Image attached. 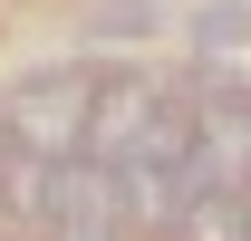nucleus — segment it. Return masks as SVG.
Masks as SVG:
<instances>
[{"mask_svg":"<svg viewBox=\"0 0 251 241\" xmlns=\"http://www.w3.org/2000/svg\"><path fill=\"white\" fill-rule=\"evenodd\" d=\"M174 241H251V212H242V193H193V212L174 222Z\"/></svg>","mask_w":251,"mask_h":241,"instance_id":"obj_6","label":"nucleus"},{"mask_svg":"<svg viewBox=\"0 0 251 241\" xmlns=\"http://www.w3.org/2000/svg\"><path fill=\"white\" fill-rule=\"evenodd\" d=\"M49 241H126L135 222H126V193H116V174L106 164H58V183H49V222H39Z\"/></svg>","mask_w":251,"mask_h":241,"instance_id":"obj_3","label":"nucleus"},{"mask_svg":"<svg viewBox=\"0 0 251 241\" xmlns=\"http://www.w3.org/2000/svg\"><path fill=\"white\" fill-rule=\"evenodd\" d=\"M87 106H97L87 77H39V87H20L0 106V125L29 154H49V164H77V154H87Z\"/></svg>","mask_w":251,"mask_h":241,"instance_id":"obj_2","label":"nucleus"},{"mask_svg":"<svg viewBox=\"0 0 251 241\" xmlns=\"http://www.w3.org/2000/svg\"><path fill=\"white\" fill-rule=\"evenodd\" d=\"M193 174L203 193H251V106L193 96Z\"/></svg>","mask_w":251,"mask_h":241,"instance_id":"obj_4","label":"nucleus"},{"mask_svg":"<svg viewBox=\"0 0 251 241\" xmlns=\"http://www.w3.org/2000/svg\"><path fill=\"white\" fill-rule=\"evenodd\" d=\"M155 116H164V96L145 87V77H116V87L87 106V164H106V174H116L126 154L145 145V125H155Z\"/></svg>","mask_w":251,"mask_h":241,"instance_id":"obj_5","label":"nucleus"},{"mask_svg":"<svg viewBox=\"0 0 251 241\" xmlns=\"http://www.w3.org/2000/svg\"><path fill=\"white\" fill-rule=\"evenodd\" d=\"M116 193H126V222H184L203 174H193V96H164V116L145 125V145L116 164Z\"/></svg>","mask_w":251,"mask_h":241,"instance_id":"obj_1","label":"nucleus"}]
</instances>
